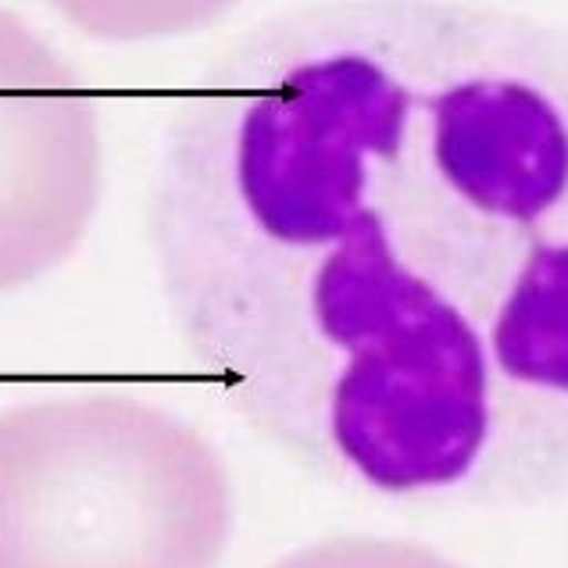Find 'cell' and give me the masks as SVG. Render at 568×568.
<instances>
[{"instance_id":"obj_1","label":"cell","mask_w":568,"mask_h":568,"mask_svg":"<svg viewBox=\"0 0 568 568\" xmlns=\"http://www.w3.org/2000/svg\"><path fill=\"white\" fill-rule=\"evenodd\" d=\"M161 290L240 422L408 505L568 497V29L318 0L175 104Z\"/></svg>"},{"instance_id":"obj_2","label":"cell","mask_w":568,"mask_h":568,"mask_svg":"<svg viewBox=\"0 0 568 568\" xmlns=\"http://www.w3.org/2000/svg\"><path fill=\"white\" fill-rule=\"evenodd\" d=\"M230 476L190 422L115 389L0 415V568H215Z\"/></svg>"},{"instance_id":"obj_3","label":"cell","mask_w":568,"mask_h":568,"mask_svg":"<svg viewBox=\"0 0 568 568\" xmlns=\"http://www.w3.org/2000/svg\"><path fill=\"white\" fill-rule=\"evenodd\" d=\"M101 204V119L83 79L0 8V294L69 262Z\"/></svg>"},{"instance_id":"obj_4","label":"cell","mask_w":568,"mask_h":568,"mask_svg":"<svg viewBox=\"0 0 568 568\" xmlns=\"http://www.w3.org/2000/svg\"><path fill=\"white\" fill-rule=\"evenodd\" d=\"M236 4L240 0H51L64 22L101 43L186 37L219 22Z\"/></svg>"},{"instance_id":"obj_5","label":"cell","mask_w":568,"mask_h":568,"mask_svg":"<svg viewBox=\"0 0 568 568\" xmlns=\"http://www.w3.org/2000/svg\"><path fill=\"white\" fill-rule=\"evenodd\" d=\"M272 568H462V565H454L444 555L418 544L383 540V537H344V540H326L294 550V555H286Z\"/></svg>"}]
</instances>
